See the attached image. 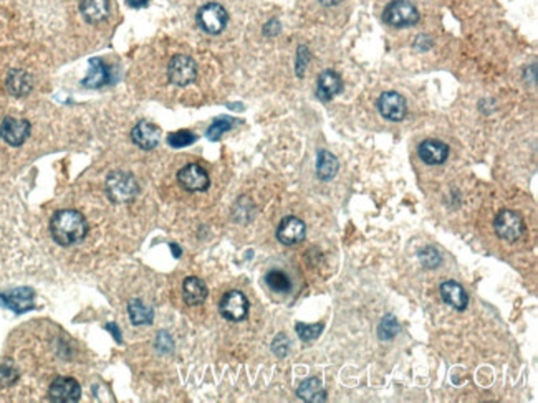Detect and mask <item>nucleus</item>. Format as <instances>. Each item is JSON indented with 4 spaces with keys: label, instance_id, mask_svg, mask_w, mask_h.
Returning a JSON list of instances; mask_svg holds the SVG:
<instances>
[{
    "label": "nucleus",
    "instance_id": "nucleus-29",
    "mask_svg": "<svg viewBox=\"0 0 538 403\" xmlns=\"http://www.w3.org/2000/svg\"><path fill=\"white\" fill-rule=\"evenodd\" d=\"M194 141H196V136L192 134L191 131H176L167 136V144H169L171 147H176V149L191 146Z\"/></svg>",
    "mask_w": 538,
    "mask_h": 403
},
{
    "label": "nucleus",
    "instance_id": "nucleus-8",
    "mask_svg": "<svg viewBox=\"0 0 538 403\" xmlns=\"http://www.w3.org/2000/svg\"><path fill=\"white\" fill-rule=\"evenodd\" d=\"M81 397V387L75 379L58 377L48 389V399L57 403H75Z\"/></svg>",
    "mask_w": 538,
    "mask_h": 403
},
{
    "label": "nucleus",
    "instance_id": "nucleus-26",
    "mask_svg": "<svg viewBox=\"0 0 538 403\" xmlns=\"http://www.w3.org/2000/svg\"><path fill=\"white\" fill-rule=\"evenodd\" d=\"M399 333V324L398 321L394 319V316H384V319L381 321V324H379L378 328V338L381 340H391L394 339L396 335H398Z\"/></svg>",
    "mask_w": 538,
    "mask_h": 403
},
{
    "label": "nucleus",
    "instance_id": "nucleus-15",
    "mask_svg": "<svg viewBox=\"0 0 538 403\" xmlns=\"http://www.w3.org/2000/svg\"><path fill=\"white\" fill-rule=\"evenodd\" d=\"M2 303L15 313H25V311L33 308V291L28 288H19L10 291V293L0 294Z\"/></svg>",
    "mask_w": 538,
    "mask_h": 403
},
{
    "label": "nucleus",
    "instance_id": "nucleus-35",
    "mask_svg": "<svg viewBox=\"0 0 538 403\" xmlns=\"http://www.w3.org/2000/svg\"><path fill=\"white\" fill-rule=\"evenodd\" d=\"M106 329H111V334H113L115 338H116V340H118V343L121 344V335H120L118 326H116V324H108V326H106Z\"/></svg>",
    "mask_w": 538,
    "mask_h": 403
},
{
    "label": "nucleus",
    "instance_id": "nucleus-22",
    "mask_svg": "<svg viewBox=\"0 0 538 403\" xmlns=\"http://www.w3.org/2000/svg\"><path fill=\"white\" fill-rule=\"evenodd\" d=\"M338 172V159L332 152L320 151L317 161V176L322 181H332Z\"/></svg>",
    "mask_w": 538,
    "mask_h": 403
},
{
    "label": "nucleus",
    "instance_id": "nucleus-2",
    "mask_svg": "<svg viewBox=\"0 0 538 403\" xmlns=\"http://www.w3.org/2000/svg\"><path fill=\"white\" fill-rule=\"evenodd\" d=\"M106 193H108L110 200L115 203L131 202L138 195V182L128 172H111L106 178Z\"/></svg>",
    "mask_w": 538,
    "mask_h": 403
},
{
    "label": "nucleus",
    "instance_id": "nucleus-18",
    "mask_svg": "<svg viewBox=\"0 0 538 403\" xmlns=\"http://www.w3.org/2000/svg\"><path fill=\"white\" fill-rule=\"evenodd\" d=\"M342 88H343V81L342 78H339L338 73L328 70L320 75L317 95L322 101H329L333 96H337L339 91H342Z\"/></svg>",
    "mask_w": 538,
    "mask_h": 403
},
{
    "label": "nucleus",
    "instance_id": "nucleus-24",
    "mask_svg": "<svg viewBox=\"0 0 538 403\" xmlns=\"http://www.w3.org/2000/svg\"><path fill=\"white\" fill-rule=\"evenodd\" d=\"M7 86L14 96H23L32 90V80H30V76L25 71L14 70L10 71L7 78Z\"/></svg>",
    "mask_w": 538,
    "mask_h": 403
},
{
    "label": "nucleus",
    "instance_id": "nucleus-5",
    "mask_svg": "<svg viewBox=\"0 0 538 403\" xmlns=\"http://www.w3.org/2000/svg\"><path fill=\"white\" fill-rule=\"evenodd\" d=\"M494 230L505 242H517L525 232L524 218L514 210H502L494 220Z\"/></svg>",
    "mask_w": 538,
    "mask_h": 403
},
{
    "label": "nucleus",
    "instance_id": "nucleus-31",
    "mask_svg": "<svg viewBox=\"0 0 538 403\" xmlns=\"http://www.w3.org/2000/svg\"><path fill=\"white\" fill-rule=\"evenodd\" d=\"M17 379H19V374L12 365L4 364L2 367H0V382H2L4 385H12Z\"/></svg>",
    "mask_w": 538,
    "mask_h": 403
},
{
    "label": "nucleus",
    "instance_id": "nucleus-6",
    "mask_svg": "<svg viewBox=\"0 0 538 403\" xmlns=\"http://www.w3.org/2000/svg\"><path fill=\"white\" fill-rule=\"evenodd\" d=\"M197 66L196 61L187 55H176L167 66V78L176 86H187L196 80Z\"/></svg>",
    "mask_w": 538,
    "mask_h": 403
},
{
    "label": "nucleus",
    "instance_id": "nucleus-25",
    "mask_svg": "<svg viewBox=\"0 0 538 403\" xmlns=\"http://www.w3.org/2000/svg\"><path fill=\"white\" fill-rule=\"evenodd\" d=\"M265 283L267 286L272 291H275V293H287V291H290L292 288L290 278L283 272H280V269H272V272H268L265 274Z\"/></svg>",
    "mask_w": 538,
    "mask_h": 403
},
{
    "label": "nucleus",
    "instance_id": "nucleus-10",
    "mask_svg": "<svg viewBox=\"0 0 538 403\" xmlns=\"http://www.w3.org/2000/svg\"><path fill=\"white\" fill-rule=\"evenodd\" d=\"M177 181L186 190L204 192L211 186V178L199 164H187L177 172Z\"/></svg>",
    "mask_w": 538,
    "mask_h": 403
},
{
    "label": "nucleus",
    "instance_id": "nucleus-12",
    "mask_svg": "<svg viewBox=\"0 0 538 403\" xmlns=\"http://www.w3.org/2000/svg\"><path fill=\"white\" fill-rule=\"evenodd\" d=\"M305 235H307L305 223L297 217H285L277 228L278 242L287 245V247L300 243L302 240L305 238Z\"/></svg>",
    "mask_w": 538,
    "mask_h": 403
},
{
    "label": "nucleus",
    "instance_id": "nucleus-16",
    "mask_svg": "<svg viewBox=\"0 0 538 403\" xmlns=\"http://www.w3.org/2000/svg\"><path fill=\"white\" fill-rule=\"evenodd\" d=\"M441 296L445 301V304H449L450 308L464 311L469 304V296H467L465 289L460 286L458 281H445L441 284Z\"/></svg>",
    "mask_w": 538,
    "mask_h": 403
},
{
    "label": "nucleus",
    "instance_id": "nucleus-27",
    "mask_svg": "<svg viewBox=\"0 0 538 403\" xmlns=\"http://www.w3.org/2000/svg\"><path fill=\"white\" fill-rule=\"evenodd\" d=\"M295 331L298 334V338L305 343H310V340H315L320 338L323 331V324H305V323H298L295 326Z\"/></svg>",
    "mask_w": 538,
    "mask_h": 403
},
{
    "label": "nucleus",
    "instance_id": "nucleus-20",
    "mask_svg": "<svg viewBox=\"0 0 538 403\" xmlns=\"http://www.w3.org/2000/svg\"><path fill=\"white\" fill-rule=\"evenodd\" d=\"M298 399L308 403H322L327 400V390L323 389L322 380L317 379V377H312V379H307L303 384L298 387L297 390Z\"/></svg>",
    "mask_w": 538,
    "mask_h": 403
},
{
    "label": "nucleus",
    "instance_id": "nucleus-21",
    "mask_svg": "<svg viewBox=\"0 0 538 403\" xmlns=\"http://www.w3.org/2000/svg\"><path fill=\"white\" fill-rule=\"evenodd\" d=\"M110 81V73L103 61L100 58L90 60V73L83 80V86L90 90H98Z\"/></svg>",
    "mask_w": 538,
    "mask_h": 403
},
{
    "label": "nucleus",
    "instance_id": "nucleus-36",
    "mask_svg": "<svg viewBox=\"0 0 538 403\" xmlns=\"http://www.w3.org/2000/svg\"><path fill=\"white\" fill-rule=\"evenodd\" d=\"M323 5H327V7H333V5H338L342 0H320Z\"/></svg>",
    "mask_w": 538,
    "mask_h": 403
},
{
    "label": "nucleus",
    "instance_id": "nucleus-11",
    "mask_svg": "<svg viewBox=\"0 0 538 403\" xmlns=\"http://www.w3.org/2000/svg\"><path fill=\"white\" fill-rule=\"evenodd\" d=\"M30 134V122L17 117H5L0 124V137L9 146H22Z\"/></svg>",
    "mask_w": 538,
    "mask_h": 403
},
{
    "label": "nucleus",
    "instance_id": "nucleus-19",
    "mask_svg": "<svg viewBox=\"0 0 538 403\" xmlns=\"http://www.w3.org/2000/svg\"><path fill=\"white\" fill-rule=\"evenodd\" d=\"M80 10L86 22L100 23L108 17L110 2L108 0H81Z\"/></svg>",
    "mask_w": 538,
    "mask_h": 403
},
{
    "label": "nucleus",
    "instance_id": "nucleus-13",
    "mask_svg": "<svg viewBox=\"0 0 538 403\" xmlns=\"http://www.w3.org/2000/svg\"><path fill=\"white\" fill-rule=\"evenodd\" d=\"M131 139L138 147L144 151H151L159 144L161 129L149 121H141L131 131Z\"/></svg>",
    "mask_w": 538,
    "mask_h": 403
},
{
    "label": "nucleus",
    "instance_id": "nucleus-1",
    "mask_svg": "<svg viewBox=\"0 0 538 403\" xmlns=\"http://www.w3.org/2000/svg\"><path fill=\"white\" fill-rule=\"evenodd\" d=\"M88 232V223L77 210H60L50 220V233L62 247H72L81 242Z\"/></svg>",
    "mask_w": 538,
    "mask_h": 403
},
{
    "label": "nucleus",
    "instance_id": "nucleus-4",
    "mask_svg": "<svg viewBox=\"0 0 538 403\" xmlns=\"http://www.w3.org/2000/svg\"><path fill=\"white\" fill-rule=\"evenodd\" d=\"M227 20H229V15L221 4H206L197 12V23L209 35H219L226 28Z\"/></svg>",
    "mask_w": 538,
    "mask_h": 403
},
{
    "label": "nucleus",
    "instance_id": "nucleus-37",
    "mask_svg": "<svg viewBox=\"0 0 538 403\" xmlns=\"http://www.w3.org/2000/svg\"><path fill=\"white\" fill-rule=\"evenodd\" d=\"M171 248H172V249H174V257H176V258H179V257H181V249H179V248H177V245L172 243V245H171Z\"/></svg>",
    "mask_w": 538,
    "mask_h": 403
},
{
    "label": "nucleus",
    "instance_id": "nucleus-7",
    "mask_svg": "<svg viewBox=\"0 0 538 403\" xmlns=\"http://www.w3.org/2000/svg\"><path fill=\"white\" fill-rule=\"evenodd\" d=\"M219 311L222 318H226L227 321H233V323H238V321H243L247 318L248 299L241 291L232 289L229 293H226L224 298L221 299Z\"/></svg>",
    "mask_w": 538,
    "mask_h": 403
},
{
    "label": "nucleus",
    "instance_id": "nucleus-17",
    "mask_svg": "<svg viewBox=\"0 0 538 403\" xmlns=\"http://www.w3.org/2000/svg\"><path fill=\"white\" fill-rule=\"evenodd\" d=\"M207 286L206 283L202 281L201 278L196 276H189L184 279V284H182V298H184L186 304L189 306H199L206 301L207 298Z\"/></svg>",
    "mask_w": 538,
    "mask_h": 403
},
{
    "label": "nucleus",
    "instance_id": "nucleus-3",
    "mask_svg": "<svg viewBox=\"0 0 538 403\" xmlns=\"http://www.w3.org/2000/svg\"><path fill=\"white\" fill-rule=\"evenodd\" d=\"M383 18L391 27H413L419 22V12L408 0H394L384 9Z\"/></svg>",
    "mask_w": 538,
    "mask_h": 403
},
{
    "label": "nucleus",
    "instance_id": "nucleus-30",
    "mask_svg": "<svg viewBox=\"0 0 538 403\" xmlns=\"http://www.w3.org/2000/svg\"><path fill=\"white\" fill-rule=\"evenodd\" d=\"M419 259L426 268H436L441 264V253L434 247H428L419 252Z\"/></svg>",
    "mask_w": 538,
    "mask_h": 403
},
{
    "label": "nucleus",
    "instance_id": "nucleus-14",
    "mask_svg": "<svg viewBox=\"0 0 538 403\" xmlns=\"http://www.w3.org/2000/svg\"><path fill=\"white\" fill-rule=\"evenodd\" d=\"M418 154L426 164L429 166H438L448 161L449 157V147L441 141L428 139L421 142L418 147Z\"/></svg>",
    "mask_w": 538,
    "mask_h": 403
},
{
    "label": "nucleus",
    "instance_id": "nucleus-9",
    "mask_svg": "<svg viewBox=\"0 0 538 403\" xmlns=\"http://www.w3.org/2000/svg\"><path fill=\"white\" fill-rule=\"evenodd\" d=\"M378 109L383 117L389 121H403L408 114V103H406L404 96L396 93V91H388L383 93L378 100Z\"/></svg>",
    "mask_w": 538,
    "mask_h": 403
},
{
    "label": "nucleus",
    "instance_id": "nucleus-33",
    "mask_svg": "<svg viewBox=\"0 0 538 403\" xmlns=\"http://www.w3.org/2000/svg\"><path fill=\"white\" fill-rule=\"evenodd\" d=\"M310 53L305 47L298 48V60H297V73L298 76H303V68H307Z\"/></svg>",
    "mask_w": 538,
    "mask_h": 403
},
{
    "label": "nucleus",
    "instance_id": "nucleus-28",
    "mask_svg": "<svg viewBox=\"0 0 538 403\" xmlns=\"http://www.w3.org/2000/svg\"><path fill=\"white\" fill-rule=\"evenodd\" d=\"M232 124H233V121L231 119V117H219V119H216L214 122H212L209 129H207V137H209L211 141H219L221 136L229 131Z\"/></svg>",
    "mask_w": 538,
    "mask_h": 403
},
{
    "label": "nucleus",
    "instance_id": "nucleus-23",
    "mask_svg": "<svg viewBox=\"0 0 538 403\" xmlns=\"http://www.w3.org/2000/svg\"><path fill=\"white\" fill-rule=\"evenodd\" d=\"M128 313L131 318V323L134 326H146L153 323L154 318V311L151 306L141 303V301H131L128 304Z\"/></svg>",
    "mask_w": 538,
    "mask_h": 403
},
{
    "label": "nucleus",
    "instance_id": "nucleus-34",
    "mask_svg": "<svg viewBox=\"0 0 538 403\" xmlns=\"http://www.w3.org/2000/svg\"><path fill=\"white\" fill-rule=\"evenodd\" d=\"M126 2H128L130 7L141 9V7H146V5L149 4V0H126Z\"/></svg>",
    "mask_w": 538,
    "mask_h": 403
},
{
    "label": "nucleus",
    "instance_id": "nucleus-32",
    "mask_svg": "<svg viewBox=\"0 0 538 403\" xmlns=\"http://www.w3.org/2000/svg\"><path fill=\"white\" fill-rule=\"evenodd\" d=\"M288 344H290V343H288L287 335L280 334L278 338H275V340H273V344H272L273 354L278 355V357H285L287 352H288Z\"/></svg>",
    "mask_w": 538,
    "mask_h": 403
}]
</instances>
